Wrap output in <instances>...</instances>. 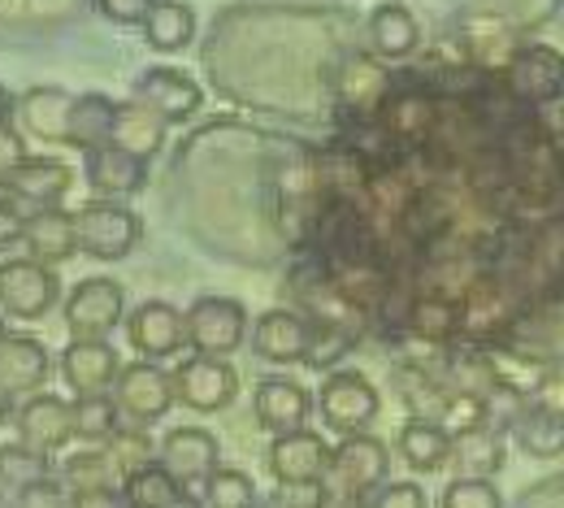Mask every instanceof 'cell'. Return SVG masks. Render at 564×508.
<instances>
[{"instance_id": "obj_1", "label": "cell", "mask_w": 564, "mask_h": 508, "mask_svg": "<svg viewBox=\"0 0 564 508\" xmlns=\"http://www.w3.org/2000/svg\"><path fill=\"white\" fill-rule=\"evenodd\" d=\"M391 474V452L373 435H344L339 447H330V469L322 478V496L330 500H365L378 491Z\"/></svg>"}, {"instance_id": "obj_2", "label": "cell", "mask_w": 564, "mask_h": 508, "mask_svg": "<svg viewBox=\"0 0 564 508\" xmlns=\"http://www.w3.org/2000/svg\"><path fill=\"white\" fill-rule=\"evenodd\" d=\"M74 244L96 261H122L140 244V218L118 201H91L74 214Z\"/></svg>"}, {"instance_id": "obj_3", "label": "cell", "mask_w": 564, "mask_h": 508, "mask_svg": "<svg viewBox=\"0 0 564 508\" xmlns=\"http://www.w3.org/2000/svg\"><path fill=\"white\" fill-rule=\"evenodd\" d=\"M183 322H187V344L196 348V357H226L248 335V313L230 295H200Z\"/></svg>"}, {"instance_id": "obj_4", "label": "cell", "mask_w": 564, "mask_h": 508, "mask_svg": "<svg viewBox=\"0 0 564 508\" xmlns=\"http://www.w3.org/2000/svg\"><path fill=\"white\" fill-rule=\"evenodd\" d=\"M174 400H178V396H174V374H165L161 365H152V361L127 365V369H118V378H113V404H118V413H127L140 431L152 426L156 418H165Z\"/></svg>"}, {"instance_id": "obj_5", "label": "cell", "mask_w": 564, "mask_h": 508, "mask_svg": "<svg viewBox=\"0 0 564 508\" xmlns=\"http://www.w3.org/2000/svg\"><path fill=\"white\" fill-rule=\"evenodd\" d=\"M62 295V283L48 266L31 261V257H13L0 266V309L9 317H22V322H40Z\"/></svg>"}, {"instance_id": "obj_6", "label": "cell", "mask_w": 564, "mask_h": 508, "mask_svg": "<svg viewBox=\"0 0 564 508\" xmlns=\"http://www.w3.org/2000/svg\"><path fill=\"white\" fill-rule=\"evenodd\" d=\"M317 404H322L326 426L339 431V435H365V426L378 418V391H373V382H369L365 374H356V369L330 374V378L322 382Z\"/></svg>"}, {"instance_id": "obj_7", "label": "cell", "mask_w": 564, "mask_h": 508, "mask_svg": "<svg viewBox=\"0 0 564 508\" xmlns=\"http://www.w3.org/2000/svg\"><path fill=\"white\" fill-rule=\"evenodd\" d=\"M508 87L525 105H556L564 100V53L547 44L517 48L508 57Z\"/></svg>"}, {"instance_id": "obj_8", "label": "cell", "mask_w": 564, "mask_h": 508, "mask_svg": "<svg viewBox=\"0 0 564 508\" xmlns=\"http://www.w3.org/2000/svg\"><path fill=\"white\" fill-rule=\"evenodd\" d=\"M127 313V295L113 279H83L66 300V326L74 339H105Z\"/></svg>"}, {"instance_id": "obj_9", "label": "cell", "mask_w": 564, "mask_h": 508, "mask_svg": "<svg viewBox=\"0 0 564 508\" xmlns=\"http://www.w3.org/2000/svg\"><path fill=\"white\" fill-rule=\"evenodd\" d=\"M174 396L196 413H217L239 396V374L226 357H192L174 374Z\"/></svg>"}, {"instance_id": "obj_10", "label": "cell", "mask_w": 564, "mask_h": 508, "mask_svg": "<svg viewBox=\"0 0 564 508\" xmlns=\"http://www.w3.org/2000/svg\"><path fill=\"white\" fill-rule=\"evenodd\" d=\"M13 426H18V443L22 447H31L40 456H53L57 447H66L74 439V404L62 400V396H31L18 409Z\"/></svg>"}, {"instance_id": "obj_11", "label": "cell", "mask_w": 564, "mask_h": 508, "mask_svg": "<svg viewBox=\"0 0 564 508\" xmlns=\"http://www.w3.org/2000/svg\"><path fill=\"white\" fill-rule=\"evenodd\" d=\"M161 469L178 483V487H205L217 465V439L200 426H178L161 443Z\"/></svg>"}, {"instance_id": "obj_12", "label": "cell", "mask_w": 564, "mask_h": 508, "mask_svg": "<svg viewBox=\"0 0 564 508\" xmlns=\"http://www.w3.org/2000/svg\"><path fill=\"white\" fill-rule=\"evenodd\" d=\"M270 469L282 487H317L330 469V447L313 431H286L270 447Z\"/></svg>"}, {"instance_id": "obj_13", "label": "cell", "mask_w": 564, "mask_h": 508, "mask_svg": "<svg viewBox=\"0 0 564 508\" xmlns=\"http://www.w3.org/2000/svg\"><path fill=\"white\" fill-rule=\"evenodd\" d=\"M127 335L131 344L143 353V361H161V357H174L187 339V322L174 304L165 300H143L140 309L127 317Z\"/></svg>"}, {"instance_id": "obj_14", "label": "cell", "mask_w": 564, "mask_h": 508, "mask_svg": "<svg viewBox=\"0 0 564 508\" xmlns=\"http://www.w3.org/2000/svg\"><path fill=\"white\" fill-rule=\"evenodd\" d=\"M135 100L148 105L152 114H161L170 127V122H187L200 109V87H196V78H187L174 66H152L135 78Z\"/></svg>"}, {"instance_id": "obj_15", "label": "cell", "mask_w": 564, "mask_h": 508, "mask_svg": "<svg viewBox=\"0 0 564 508\" xmlns=\"http://www.w3.org/2000/svg\"><path fill=\"white\" fill-rule=\"evenodd\" d=\"M4 192H9L18 205L53 209V205L70 192V170H66L62 161H53V156H26V161L9 174Z\"/></svg>"}, {"instance_id": "obj_16", "label": "cell", "mask_w": 564, "mask_h": 508, "mask_svg": "<svg viewBox=\"0 0 564 508\" xmlns=\"http://www.w3.org/2000/svg\"><path fill=\"white\" fill-rule=\"evenodd\" d=\"M83 174L91 183V192H100L105 201H118V196H131L143 187V174H148V161L122 152V148L105 144L91 148L87 161H83Z\"/></svg>"}, {"instance_id": "obj_17", "label": "cell", "mask_w": 564, "mask_h": 508, "mask_svg": "<svg viewBox=\"0 0 564 508\" xmlns=\"http://www.w3.org/2000/svg\"><path fill=\"white\" fill-rule=\"evenodd\" d=\"M118 353L105 339H74L62 353V374L74 387V396H100L118 378Z\"/></svg>"}, {"instance_id": "obj_18", "label": "cell", "mask_w": 564, "mask_h": 508, "mask_svg": "<svg viewBox=\"0 0 564 508\" xmlns=\"http://www.w3.org/2000/svg\"><path fill=\"white\" fill-rule=\"evenodd\" d=\"M252 339H257V353H261L265 361L291 365V361H304L313 331H308V322H304L300 313L270 309V313H261V317H257V331H252Z\"/></svg>"}, {"instance_id": "obj_19", "label": "cell", "mask_w": 564, "mask_h": 508, "mask_svg": "<svg viewBox=\"0 0 564 508\" xmlns=\"http://www.w3.org/2000/svg\"><path fill=\"white\" fill-rule=\"evenodd\" d=\"M48 378V348L31 335H4L0 339V387L9 396L40 391Z\"/></svg>"}, {"instance_id": "obj_20", "label": "cell", "mask_w": 564, "mask_h": 508, "mask_svg": "<svg viewBox=\"0 0 564 508\" xmlns=\"http://www.w3.org/2000/svg\"><path fill=\"white\" fill-rule=\"evenodd\" d=\"M22 244L31 248V261L40 266H62L74 257V214L66 209H35L26 214V230H22Z\"/></svg>"}, {"instance_id": "obj_21", "label": "cell", "mask_w": 564, "mask_h": 508, "mask_svg": "<svg viewBox=\"0 0 564 508\" xmlns=\"http://www.w3.org/2000/svg\"><path fill=\"white\" fill-rule=\"evenodd\" d=\"M335 91H339V100H344L348 109L373 114V109L387 105V96H391V74L382 71L373 57L352 53V57H344V66H339Z\"/></svg>"}, {"instance_id": "obj_22", "label": "cell", "mask_w": 564, "mask_h": 508, "mask_svg": "<svg viewBox=\"0 0 564 508\" xmlns=\"http://www.w3.org/2000/svg\"><path fill=\"white\" fill-rule=\"evenodd\" d=\"M257 418L265 431L286 435V431H304L308 418V391L291 378H265L257 387Z\"/></svg>"}, {"instance_id": "obj_23", "label": "cell", "mask_w": 564, "mask_h": 508, "mask_svg": "<svg viewBox=\"0 0 564 508\" xmlns=\"http://www.w3.org/2000/svg\"><path fill=\"white\" fill-rule=\"evenodd\" d=\"M70 109L74 96L62 87H31L22 100H18V114H22V127L40 140H57L66 144L70 136Z\"/></svg>"}, {"instance_id": "obj_24", "label": "cell", "mask_w": 564, "mask_h": 508, "mask_svg": "<svg viewBox=\"0 0 564 508\" xmlns=\"http://www.w3.org/2000/svg\"><path fill=\"white\" fill-rule=\"evenodd\" d=\"M109 144L131 152V156H140V161H148L152 152H161V144H165V118L152 114L140 100L118 105V114H113V140H109Z\"/></svg>"}, {"instance_id": "obj_25", "label": "cell", "mask_w": 564, "mask_h": 508, "mask_svg": "<svg viewBox=\"0 0 564 508\" xmlns=\"http://www.w3.org/2000/svg\"><path fill=\"white\" fill-rule=\"evenodd\" d=\"M422 31H417V18L404 9V4H378L369 13V44L382 62H400L417 48Z\"/></svg>"}, {"instance_id": "obj_26", "label": "cell", "mask_w": 564, "mask_h": 508, "mask_svg": "<svg viewBox=\"0 0 564 508\" xmlns=\"http://www.w3.org/2000/svg\"><path fill=\"white\" fill-rule=\"evenodd\" d=\"M508 435L517 439L521 452H530V456H561L564 452V413L539 409V404H530V396H525V404H521V413L512 418Z\"/></svg>"}, {"instance_id": "obj_27", "label": "cell", "mask_w": 564, "mask_h": 508, "mask_svg": "<svg viewBox=\"0 0 564 508\" xmlns=\"http://www.w3.org/2000/svg\"><path fill=\"white\" fill-rule=\"evenodd\" d=\"M113 114H118V105H113L109 96H100V91L74 96L70 136H66V144L83 148V152H91V148H105L109 140H113Z\"/></svg>"}, {"instance_id": "obj_28", "label": "cell", "mask_w": 564, "mask_h": 508, "mask_svg": "<svg viewBox=\"0 0 564 508\" xmlns=\"http://www.w3.org/2000/svg\"><path fill=\"white\" fill-rule=\"evenodd\" d=\"M140 26H143V40H148L156 53H178V48H187L192 35H196V13H192L183 0H156Z\"/></svg>"}, {"instance_id": "obj_29", "label": "cell", "mask_w": 564, "mask_h": 508, "mask_svg": "<svg viewBox=\"0 0 564 508\" xmlns=\"http://www.w3.org/2000/svg\"><path fill=\"white\" fill-rule=\"evenodd\" d=\"M452 456L465 478H491L503 465V435L495 426H478L465 435H452Z\"/></svg>"}, {"instance_id": "obj_30", "label": "cell", "mask_w": 564, "mask_h": 508, "mask_svg": "<svg viewBox=\"0 0 564 508\" xmlns=\"http://www.w3.org/2000/svg\"><path fill=\"white\" fill-rule=\"evenodd\" d=\"M400 456L417 469V474H434L452 461V435L438 422H409L400 431Z\"/></svg>"}, {"instance_id": "obj_31", "label": "cell", "mask_w": 564, "mask_h": 508, "mask_svg": "<svg viewBox=\"0 0 564 508\" xmlns=\"http://www.w3.org/2000/svg\"><path fill=\"white\" fill-rule=\"evenodd\" d=\"M178 496H183V487L156 461L122 478V505L127 508H170Z\"/></svg>"}, {"instance_id": "obj_32", "label": "cell", "mask_w": 564, "mask_h": 508, "mask_svg": "<svg viewBox=\"0 0 564 508\" xmlns=\"http://www.w3.org/2000/svg\"><path fill=\"white\" fill-rule=\"evenodd\" d=\"M409 326L422 335L425 344H452L456 331H460V304H452L443 295H425V300L413 304Z\"/></svg>"}, {"instance_id": "obj_33", "label": "cell", "mask_w": 564, "mask_h": 508, "mask_svg": "<svg viewBox=\"0 0 564 508\" xmlns=\"http://www.w3.org/2000/svg\"><path fill=\"white\" fill-rule=\"evenodd\" d=\"M118 404H113V396H78L74 400V435L87 439V443H109V439L118 435L122 426H118Z\"/></svg>"}, {"instance_id": "obj_34", "label": "cell", "mask_w": 564, "mask_h": 508, "mask_svg": "<svg viewBox=\"0 0 564 508\" xmlns=\"http://www.w3.org/2000/svg\"><path fill=\"white\" fill-rule=\"evenodd\" d=\"M44 478H53L48 474V456H40V452H31L22 443H4L0 447V487L26 491V487H35Z\"/></svg>"}, {"instance_id": "obj_35", "label": "cell", "mask_w": 564, "mask_h": 508, "mask_svg": "<svg viewBox=\"0 0 564 508\" xmlns=\"http://www.w3.org/2000/svg\"><path fill=\"white\" fill-rule=\"evenodd\" d=\"M62 478H66V487L74 491H118L113 487V478H118V469H113V461H109V452H78L66 461V469H62Z\"/></svg>"}, {"instance_id": "obj_36", "label": "cell", "mask_w": 564, "mask_h": 508, "mask_svg": "<svg viewBox=\"0 0 564 508\" xmlns=\"http://www.w3.org/2000/svg\"><path fill=\"white\" fill-rule=\"evenodd\" d=\"M205 508H257V483L243 469H217L205 483Z\"/></svg>"}, {"instance_id": "obj_37", "label": "cell", "mask_w": 564, "mask_h": 508, "mask_svg": "<svg viewBox=\"0 0 564 508\" xmlns=\"http://www.w3.org/2000/svg\"><path fill=\"white\" fill-rule=\"evenodd\" d=\"M438 418H447V426H443L447 435H465V431H478V426H487V400H482L478 391H460V396H447Z\"/></svg>"}, {"instance_id": "obj_38", "label": "cell", "mask_w": 564, "mask_h": 508, "mask_svg": "<svg viewBox=\"0 0 564 508\" xmlns=\"http://www.w3.org/2000/svg\"><path fill=\"white\" fill-rule=\"evenodd\" d=\"M443 508H503L491 478H456L443 491Z\"/></svg>"}, {"instance_id": "obj_39", "label": "cell", "mask_w": 564, "mask_h": 508, "mask_svg": "<svg viewBox=\"0 0 564 508\" xmlns=\"http://www.w3.org/2000/svg\"><path fill=\"white\" fill-rule=\"evenodd\" d=\"M13 508H70V491H66V483L44 478V483L18 491V496H13Z\"/></svg>"}, {"instance_id": "obj_40", "label": "cell", "mask_w": 564, "mask_h": 508, "mask_svg": "<svg viewBox=\"0 0 564 508\" xmlns=\"http://www.w3.org/2000/svg\"><path fill=\"white\" fill-rule=\"evenodd\" d=\"M369 508H430V500H425V491L417 483H382L373 491Z\"/></svg>"}, {"instance_id": "obj_41", "label": "cell", "mask_w": 564, "mask_h": 508, "mask_svg": "<svg viewBox=\"0 0 564 508\" xmlns=\"http://www.w3.org/2000/svg\"><path fill=\"white\" fill-rule=\"evenodd\" d=\"M22 230H26V214H22V205L4 192V196H0V252L13 248V244H22Z\"/></svg>"}, {"instance_id": "obj_42", "label": "cell", "mask_w": 564, "mask_h": 508, "mask_svg": "<svg viewBox=\"0 0 564 508\" xmlns=\"http://www.w3.org/2000/svg\"><path fill=\"white\" fill-rule=\"evenodd\" d=\"M530 404H539V409H552V413H564V369H552V374H543V378L534 382V391H530Z\"/></svg>"}, {"instance_id": "obj_43", "label": "cell", "mask_w": 564, "mask_h": 508, "mask_svg": "<svg viewBox=\"0 0 564 508\" xmlns=\"http://www.w3.org/2000/svg\"><path fill=\"white\" fill-rule=\"evenodd\" d=\"M100 4V13L109 18V22H118V26H135L148 18V9L156 4V0H96Z\"/></svg>"}, {"instance_id": "obj_44", "label": "cell", "mask_w": 564, "mask_h": 508, "mask_svg": "<svg viewBox=\"0 0 564 508\" xmlns=\"http://www.w3.org/2000/svg\"><path fill=\"white\" fill-rule=\"evenodd\" d=\"M348 339L344 335H330V331H317L313 339H308V353H304V361L308 365H330L335 357H344L348 348H344Z\"/></svg>"}, {"instance_id": "obj_45", "label": "cell", "mask_w": 564, "mask_h": 508, "mask_svg": "<svg viewBox=\"0 0 564 508\" xmlns=\"http://www.w3.org/2000/svg\"><path fill=\"white\" fill-rule=\"evenodd\" d=\"M22 161H26L22 136H18V131H9V127H0V187L9 183V174H13Z\"/></svg>"}, {"instance_id": "obj_46", "label": "cell", "mask_w": 564, "mask_h": 508, "mask_svg": "<svg viewBox=\"0 0 564 508\" xmlns=\"http://www.w3.org/2000/svg\"><path fill=\"white\" fill-rule=\"evenodd\" d=\"M70 508H127L122 491H70Z\"/></svg>"}, {"instance_id": "obj_47", "label": "cell", "mask_w": 564, "mask_h": 508, "mask_svg": "<svg viewBox=\"0 0 564 508\" xmlns=\"http://www.w3.org/2000/svg\"><path fill=\"white\" fill-rule=\"evenodd\" d=\"M9 114H13V96L0 87V127H9Z\"/></svg>"}, {"instance_id": "obj_48", "label": "cell", "mask_w": 564, "mask_h": 508, "mask_svg": "<svg viewBox=\"0 0 564 508\" xmlns=\"http://www.w3.org/2000/svg\"><path fill=\"white\" fill-rule=\"evenodd\" d=\"M170 508H205V500H196L192 491H183V496H178V500H174Z\"/></svg>"}, {"instance_id": "obj_49", "label": "cell", "mask_w": 564, "mask_h": 508, "mask_svg": "<svg viewBox=\"0 0 564 508\" xmlns=\"http://www.w3.org/2000/svg\"><path fill=\"white\" fill-rule=\"evenodd\" d=\"M9 413H13V396L0 387V422H9Z\"/></svg>"}, {"instance_id": "obj_50", "label": "cell", "mask_w": 564, "mask_h": 508, "mask_svg": "<svg viewBox=\"0 0 564 508\" xmlns=\"http://www.w3.org/2000/svg\"><path fill=\"white\" fill-rule=\"evenodd\" d=\"M257 508H286V500H282V496H274V500H265V505L257 500Z\"/></svg>"}, {"instance_id": "obj_51", "label": "cell", "mask_w": 564, "mask_h": 508, "mask_svg": "<svg viewBox=\"0 0 564 508\" xmlns=\"http://www.w3.org/2000/svg\"><path fill=\"white\" fill-rule=\"evenodd\" d=\"M0 508H13L9 505V496H4V487H0Z\"/></svg>"}, {"instance_id": "obj_52", "label": "cell", "mask_w": 564, "mask_h": 508, "mask_svg": "<svg viewBox=\"0 0 564 508\" xmlns=\"http://www.w3.org/2000/svg\"><path fill=\"white\" fill-rule=\"evenodd\" d=\"M0 339H4V317H0Z\"/></svg>"}]
</instances>
